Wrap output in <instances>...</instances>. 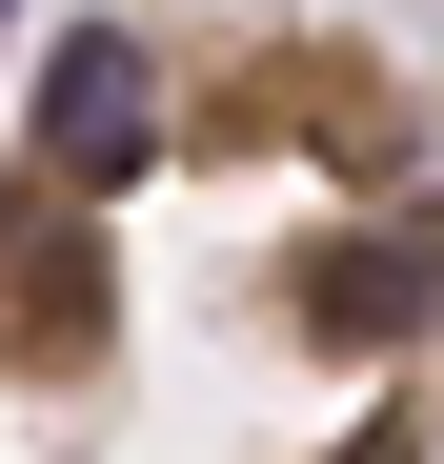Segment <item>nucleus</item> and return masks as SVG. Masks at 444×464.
<instances>
[{
    "label": "nucleus",
    "instance_id": "obj_1",
    "mask_svg": "<svg viewBox=\"0 0 444 464\" xmlns=\"http://www.w3.org/2000/svg\"><path fill=\"white\" fill-rule=\"evenodd\" d=\"M444 82L323 0H101L0 141V464H424Z\"/></svg>",
    "mask_w": 444,
    "mask_h": 464
}]
</instances>
